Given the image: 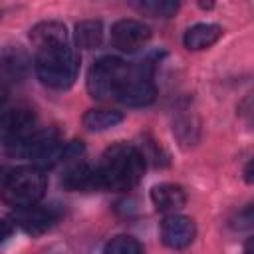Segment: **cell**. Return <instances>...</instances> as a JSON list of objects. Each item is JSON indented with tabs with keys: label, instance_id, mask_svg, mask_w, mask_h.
<instances>
[{
	"label": "cell",
	"instance_id": "8",
	"mask_svg": "<svg viewBox=\"0 0 254 254\" xmlns=\"http://www.w3.org/2000/svg\"><path fill=\"white\" fill-rule=\"evenodd\" d=\"M149 38H151V30L139 20L123 18L117 20L111 28V42L121 52H137L149 42Z\"/></svg>",
	"mask_w": 254,
	"mask_h": 254
},
{
	"label": "cell",
	"instance_id": "19",
	"mask_svg": "<svg viewBox=\"0 0 254 254\" xmlns=\"http://www.w3.org/2000/svg\"><path fill=\"white\" fill-rule=\"evenodd\" d=\"M10 234H12V224H10L8 220L0 218V244H2Z\"/></svg>",
	"mask_w": 254,
	"mask_h": 254
},
{
	"label": "cell",
	"instance_id": "16",
	"mask_svg": "<svg viewBox=\"0 0 254 254\" xmlns=\"http://www.w3.org/2000/svg\"><path fill=\"white\" fill-rule=\"evenodd\" d=\"M103 40V26L99 20H83L75 26V44L81 50H93Z\"/></svg>",
	"mask_w": 254,
	"mask_h": 254
},
{
	"label": "cell",
	"instance_id": "3",
	"mask_svg": "<svg viewBox=\"0 0 254 254\" xmlns=\"http://www.w3.org/2000/svg\"><path fill=\"white\" fill-rule=\"evenodd\" d=\"M46 194V175L38 167H20L12 171L2 187H0V198L4 204L22 210L38 204Z\"/></svg>",
	"mask_w": 254,
	"mask_h": 254
},
{
	"label": "cell",
	"instance_id": "13",
	"mask_svg": "<svg viewBox=\"0 0 254 254\" xmlns=\"http://www.w3.org/2000/svg\"><path fill=\"white\" fill-rule=\"evenodd\" d=\"M222 38V28L218 24H194L190 26L185 36H183V44L187 50L198 52V50H206L212 44H216Z\"/></svg>",
	"mask_w": 254,
	"mask_h": 254
},
{
	"label": "cell",
	"instance_id": "6",
	"mask_svg": "<svg viewBox=\"0 0 254 254\" xmlns=\"http://www.w3.org/2000/svg\"><path fill=\"white\" fill-rule=\"evenodd\" d=\"M38 117L32 107L18 105L0 113V141L12 149L36 133Z\"/></svg>",
	"mask_w": 254,
	"mask_h": 254
},
{
	"label": "cell",
	"instance_id": "12",
	"mask_svg": "<svg viewBox=\"0 0 254 254\" xmlns=\"http://www.w3.org/2000/svg\"><path fill=\"white\" fill-rule=\"evenodd\" d=\"M151 200L155 204L157 210L161 212H173L183 208L187 202V192L181 185H173V183H163L151 189Z\"/></svg>",
	"mask_w": 254,
	"mask_h": 254
},
{
	"label": "cell",
	"instance_id": "2",
	"mask_svg": "<svg viewBox=\"0 0 254 254\" xmlns=\"http://www.w3.org/2000/svg\"><path fill=\"white\" fill-rule=\"evenodd\" d=\"M34 67L42 83H46L52 89H67L79 69V58L69 48V44H58V46H44L36 48Z\"/></svg>",
	"mask_w": 254,
	"mask_h": 254
},
{
	"label": "cell",
	"instance_id": "20",
	"mask_svg": "<svg viewBox=\"0 0 254 254\" xmlns=\"http://www.w3.org/2000/svg\"><path fill=\"white\" fill-rule=\"evenodd\" d=\"M6 99H8V87H6V83L0 79V105H2Z\"/></svg>",
	"mask_w": 254,
	"mask_h": 254
},
{
	"label": "cell",
	"instance_id": "1",
	"mask_svg": "<svg viewBox=\"0 0 254 254\" xmlns=\"http://www.w3.org/2000/svg\"><path fill=\"white\" fill-rule=\"evenodd\" d=\"M145 155L127 143L111 145L97 165L101 189L107 190H131L143 177Z\"/></svg>",
	"mask_w": 254,
	"mask_h": 254
},
{
	"label": "cell",
	"instance_id": "5",
	"mask_svg": "<svg viewBox=\"0 0 254 254\" xmlns=\"http://www.w3.org/2000/svg\"><path fill=\"white\" fill-rule=\"evenodd\" d=\"M117 99L129 107L149 105L155 99V83H153V62L145 60L141 64L129 65L125 79L121 83Z\"/></svg>",
	"mask_w": 254,
	"mask_h": 254
},
{
	"label": "cell",
	"instance_id": "18",
	"mask_svg": "<svg viewBox=\"0 0 254 254\" xmlns=\"http://www.w3.org/2000/svg\"><path fill=\"white\" fill-rule=\"evenodd\" d=\"M103 254H143V246L139 244L137 238L127 236V234H119L107 242Z\"/></svg>",
	"mask_w": 254,
	"mask_h": 254
},
{
	"label": "cell",
	"instance_id": "4",
	"mask_svg": "<svg viewBox=\"0 0 254 254\" xmlns=\"http://www.w3.org/2000/svg\"><path fill=\"white\" fill-rule=\"evenodd\" d=\"M129 64L119 58H101L87 71V91L95 99H117Z\"/></svg>",
	"mask_w": 254,
	"mask_h": 254
},
{
	"label": "cell",
	"instance_id": "10",
	"mask_svg": "<svg viewBox=\"0 0 254 254\" xmlns=\"http://www.w3.org/2000/svg\"><path fill=\"white\" fill-rule=\"evenodd\" d=\"M62 185L67 190H73V192L101 190V181H99L97 167H91L87 163H77V165L69 167L62 177Z\"/></svg>",
	"mask_w": 254,
	"mask_h": 254
},
{
	"label": "cell",
	"instance_id": "21",
	"mask_svg": "<svg viewBox=\"0 0 254 254\" xmlns=\"http://www.w3.org/2000/svg\"><path fill=\"white\" fill-rule=\"evenodd\" d=\"M244 173H246V181L250 183V181H252V163H248V167H246Z\"/></svg>",
	"mask_w": 254,
	"mask_h": 254
},
{
	"label": "cell",
	"instance_id": "7",
	"mask_svg": "<svg viewBox=\"0 0 254 254\" xmlns=\"http://www.w3.org/2000/svg\"><path fill=\"white\" fill-rule=\"evenodd\" d=\"M62 218V208L60 204H34L30 208H22L16 210L14 220L16 224L32 236L44 234L46 230H50L58 220Z\"/></svg>",
	"mask_w": 254,
	"mask_h": 254
},
{
	"label": "cell",
	"instance_id": "15",
	"mask_svg": "<svg viewBox=\"0 0 254 254\" xmlns=\"http://www.w3.org/2000/svg\"><path fill=\"white\" fill-rule=\"evenodd\" d=\"M83 127L89 131H105L123 121V113L113 109H89L83 113Z\"/></svg>",
	"mask_w": 254,
	"mask_h": 254
},
{
	"label": "cell",
	"instance_id": "11",
	"mask_svg": "<svg viewBox=\"0 0 254 254\" xmlns=\"http://www.w3.org/2000/svg\"><path fill=\"white\" fill-rule=\"evenodd\" d=\"M30 67H32V60L24 50L10 46L0 52V71L8 79H14V81L26 79V75L30 73Z\"/></svg>",
	"mask_w": 254,
	"mask_h": 254
},
{
	"label": "cell",
	"instance_id": "17",
	"mask_svg": "<svg viewBox=\"0 0 254 254\" xmlns=\"http://www.w3.org/2000/svg\"><path fill=\"white\" fill-rule=\"evenodd\" d=\"M135 6L137 10L155 18H171L179 10V4L173 0H145V2H137Z\"/></svg>",
	"mask_w": 254,
	"mask_h": 254
},
{
	"label": "cell",
	"instance_id": "14",
	"mask_svg": "<svg viewBox=\"0 0 254 254\" xmlns=\"http://www.w3.org/2000/svg\"><path fill=\"white\" fill-rule=\"evenodd\" d=\"M30 40L36 48L44 46H58V44H69L67 40V30L62 22L50 20V22H40L30 30Z\"/></svg>",
	"mask_w": 254,
	"mask_h": 254
},
{
	"label": "cell",
	"instance_id": "9",
	"mask_svg": "<svg viewBox=\"0 0 254 254\" xmlns=\"http://www.w3.org/2000/svg\"><path fill=\"white\" fill-rule=\"evenodd\" d=\"M196 236V226L192 218L183 214H169L161 222V240L173 250L187 248Z\"/></svg>",
	"mask_w": 254,
	"mask_h": 254
}]
</instances>
